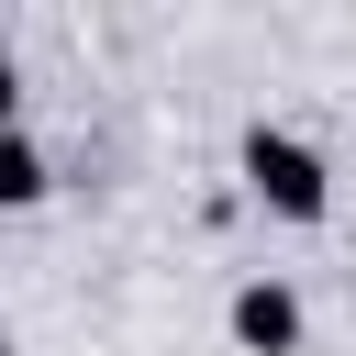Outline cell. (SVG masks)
Segmentation results:
<instances>
[{"instance_id": "obj_1", "label": "cell", "mask_w": 356, "mask_h": 356, "mask_svg": "<svg viewBox=\"0 0 356 356\" xmlns=\"http://www.w3.org/2000/svg\"><path fill=\"white\" fill-rule=\"evenodd\" d=\"M234 167H245V200H267L278 222H323V211H334V167H323V145H300L289 122H256Z\"/></svg>"}, {"instance_id": "obj_2", "label": "cell", "mask_w": 356, "mask_h": 356, "mask_svg": "<svg viewBox=\"0 0 356 356\" xmlns=\"http://www.w3.org/2000/svg\"><path fill=\"white\" fill-rule=\"evenodd\" d=\"M234 345L245 356H289L300 345V289L289 278H245L234 289Z\"/></svg>"}, {"instance_id": "obj_3", "label": "cell", "mask_w": 356, "mask_h": 356, "mask_svg": "<svg viewBox=\"0 0 356 356\" xmlns=\"http://www.w3.org/2000/svg\"><path fill=\"white\" fill-rule=\"evenodd\" d=\"M56 189V167H44V145L33 134H0V211H33Z\"/></svg>"}, {"instance_id": "obj_4", "label": "cell", "mask_w": 356, "mask_h": 356, "mask_svg": "<svg viewBox=\"0 0 356 356\" xmlns=\"http://www.w3.org/2000/svg\"><path fill=\"white\" fill-rule=\"evenodd\" d=\"M0 134H22V78H11V56H0Z\"/></svg>"}, {"instance_id": "obj_5", "label": "cell", "mask_w": 356, "mask_h": 356, "mask_svg": "<svg viewBox=\"0 0 356 356\" xmlns=\"http://www.w3.org/2000/svg\"><path fill=\"white\" fill-rule=\"evenodd\" d=\"M0 356H11V334H0Z\"/></svg>"}]
</instances>
